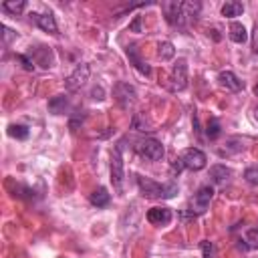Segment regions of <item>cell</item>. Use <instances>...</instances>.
I'll use <instances>...</instances> for the list:
<instances>
[{"label":"cell","mask_w":258,"mask_h":258,"mask_svg":"<svg viewBox=\"0 0 258 258\" xmlns=\"http://www.w3.org/2000/svg\"><path fill=\"white\" fill-rule=\"evenodd\" d=\"M218 81H220V85H222L226 91H232V93H238V91L244 89V83H242L232 71H222V73L218 75Z\"/></svg>","instance_id":"cell-12"},{"label":"cell","mask_w":258,"mask_h":258,"mask_svg":"<svg viewBox=\"0 0 258 258\" xmlns=\"http://www.w3.org/2000/svg\"><path fill=\"white\" fill-rule=\"evenodd\" d=\"M254 95L258 97V85H254Z\"/></svg>","instance_id":"cell-32"},{"label":"cell","mask_w":258,"mask_h":258,"mask_svg":"<svg viewBox=\"0 0 258 258\" xmlns=\"http://www.w3.org/2000/svg\"><path fill=\"white\" fill-rule=\"evenodd\" d=\"M91 99H95V101H103V99H105V91H103V87H93V89H91Z\"/></svg>","instance_id":"cell-28"},{"label":"cell","mask_w":258,"mask_h":258,"mask_svg":"<svg viewBox=\"0 0 258 258\" xmlns=\"http://www.w3.org/2000/svg\"><path fill=\"white\" fill-rule=\"evenodd\" d=\"M252 50L258 54V24H256L254 30H252Z\"/></svg>","instance_id":"cell-30"},{"label":"cell","mask_w":258,"mask_h":258,"mask_svg":"<svg viewBox=\"0 0 258 258\" xmlns=\"http://www.w3.org/2000/svg\"><path fill=\"white\" fill-rule=\"evenodd\" d=\"M244 179L252 185H258V167H248L244 171Z\"/></svg>","instance_id":"cell-25"},{"label":"cell","mask_w":258,"mask_h":258,"mask_svg":"<svg viewBox=\"0 0 258 258\" xmlns=\"http://www.w3.org/2000/svg\"><path fill=\"white\" fill-rule=\"evenodd\" d=\"M89 75H91L89 64H85V62L77 64V69L64 79V89H67V91H77V89H81V87L89 81Z\"/></svg>","instance_id":"cell-8"},{"label":"cell","mask_w":258,"mask_h":258,"mask_svg":"<svg viewBox=\"0 0 258 258\" xmlns=\"http://www.w3.org/2000/svg\"><path fill=\"white\" fill-rule=\"evenodd\" d=\"M246 242L250 248H258V226H254L246 232Z\"/></svg>","instance_id":"cell-24"},{"label":"cell","mask_w":258,"mask_h":258,"mask_svg":"<svg viewBox=\"0 0 258 258\" xmlns=\"http://www.w3.org/2000/svg\"><path fill=\"white\" fill-rule=\"evenodd\" d=\"M113 97H115V101L123 107V109H127V107H131L133 103H135V99H137V91L129 85V83H117L115 85V89H113Z\"/></svg>","instance_id":"cell-9"},{"label":"cell","mask_w":258,"mask_h":258,"mask_svg":"<svg viewBox=\"0 0 258 258\" xmlns=\"http://www.w3.org/2000/svg\"><path fill=\"white\" fill-rule=\"evenodd\" d=\"M242 12H244V6H242L240 2H236V0H230V2H226V4L222 6V16H226V18L240 16Z\"/></svg>","instance_id":"cell-18"},{"label":"cell","mask_w":258,"mask_h":258,"mask_svg":"<svg viewBox=\"0 0 258 258\" xmlns=\"http://www.w3.org/2000/svg\"><path fill=\"white\" fill-rule=\"evenodd\" d=\"M167 81H169L167 83V89L171 93H179V91H183L187 87V62H185V58H179L173 64L171 75H169Z\"/></svg>","instance_id":"cell-4"},{"label":"cell","mask_w":258,"mask_h":258,"mask_svg":"<svg viewBox=\"0 0 258 258\" xmlns=\"http://www.w3.org/2000/svg\"><path fill=\"white\" fill-rule=\"evenodd\" d=\"M171 210L169 208H151L147 212V220L153 226H167L171 222Z\"/></svg>","instance_id":"cell-13"},{"label":"cell","mask_w":258,"mask_h":258,"mask_svg":"<svg viewBox=\"0 0 258 258\" xmlns=\"http://www.w3.org/2000/svg\"><path fill=\"white\" fill-rule=\"evenodd\" d=\"M91 204L93 206H97V208H105V206H109V202H111V196H109V191L105 189V187H97L93 194H91Z\"/></svg>","instance_id":"cell-16"},{"label":"cell","mask_w":258,"mask_h":258,"mask_svg":"<svg viewBox=\"0 0 258 258\" xmlns=\"http://www.w3.org/2000/svg\"><path fill=\"white\" fill-rule=\"evenodd\" d=\"M8 135L14 137V139H26L28 137V127L26 125H10Z\"/></svg>","instance_id":"cell-22"},{"label":"cell","mask_w":258,"mask_h":258,"mask_svg":"<svg viewBox=\"0 0 258 258\" xmlns=\"http://www.w3.org/2000/svg\"><path fill=\"white\" fill-rule=\"evenodd\" d=\"M212 198H214V187H212V185H202V187L194 194V198H191V216L204 214V212L208 210Z\"/></svg>","instance_id":"cell-7"},{"label":"cell","mask_w":258,"mask_h":258,"mask_svg":"<svg viewBox=\"0 0 258 258\" xmlns=\"http://www.w3.org/2000/svg\"><path fill=\"white\" fill-rule=\"evenodd\" d=\"M16 58L22 62V67H24L26 71H32V69H34V60H32V58H28L26 54H16Z\"/></svg>","instance_id":"cell-27"},{"label":"cell","mask_w":258,"mask_h":258,"mask_svg":"<svg viewBox=\"0 0 258 258\" xmlns=\"http://www.w3.org/2000/svg\"><path fill=\"white\" fill-rule=\"evenodd\" d=\"M125 52H127V56H129V62H131V64H133L141 75H145V77H149V75H151V67H149L141 56H139V48H137V44H129Z\"/></svg>","instance_id":"cell-10"},{"label":"cell","mask_w":258,"mask_h":258,"mask_svg":"<svg viewBox=\"0 0 258 258\" xmlns=\"http://www.w3.org/2000/svg\"><path fill=\"white\" fill-rule=\"evenodd\" d=\"M159 50H157V54H159V58L161 60H171L173 58V54H175V48H173V44L169 42V40H163V42H159V46H157Z\"/></svg>","instance_id":"cell-19"},{"label":"cell","mask_w":258,"mask_h":258,"mask_svg":"<svg viewBox=\"0 0 258 258\" xmlns=\"http://www.w3.org/2000/svg\"><path fill=\"white\" fill-rule=\"evenodd\" d=\"M135 149H137V153H139L141 157H145V159H149V161H159V159L163 157V153H165L163 145H161L157 139H143V141H139V143L135 145Z\"/></svg>","instance_id":"cell-5"},{"label":"cell","mask_w":258,"mask_h":258,"mask_svg":"<svg viewBox=\"0 0 258 258\" xmlns=\"http://www.w3.org/2000/svg\"><path fill=\"white\" fill-rule=\"evenodd\" d=\"M123 179H125V171H123V141H119L111 153V183L113 187L121 194L123 191Z\"/></svg>","instance_id":"cell-3"},{"label":"cell","mask_w":258,"mask_h":258,"mask_svg":"<svg viewBox=\"0 0 258 258\" xmlns=\"http://www.w3.org/2000/svg\"><path fill=\"white\" fill-rule=\"evenodd\" d=\"M200 2H165L163 4V12H165V20L171 26L183 28L189 22H194L200 16Z\"/></svg>","instance_id":"cell-1"},{"label":"cell","mask_w":258,"mask_h":258,"mask_svg":"<svg viewBox=\"0 0 258 258\" xmlns=\"http://www.w3.org/2000/svg\"><path fill=\"white\" fill-rule=\"evenodd\" d=\"M228 32H230V38H232L234 42H238V44H242V42L248 40V32H246V28H244L242 22H232Z\"/></svg>","instance_id":"cell-15"},{"label":"cell","mask_w":258,"mask_h":258,"mask_svg":"<svg viewBox=\"0 0 258 258\" xmlns=\"http://www.w3.org/2000/svg\"><path fill=\"white\" fill-rule=\"evenodd\" d=\"M67 103H69L67 95H56V97H52V99L48 101V111H50L52 115H60V113H64Z\"/></svg>","instance_id":"cell-17"},{"label":"cell","mask_w":258,"mask_h":258,"mask_svg":"<svg viewBox=\"0 0 258 258\" xmlns=\"http://www.w3.org/2000/svg\"><path fill=\"white\" fill-rule=\"evenodd\" d=\"M137 185H139V191L143 198L147 200H169L177 194V185L173 181L169 183H157L149 177H143V175H137Z\"/></svg>","instance_id":"cell-2"},{"label":"cell","mask_w":258,"mask_h":258,"mask_svg":"<svg viewBox=\"0 0 258 258\" xmlns=\"http://www.w3.org/2000/svg\"><path fill=\"white\" fill-rule=\"evenodd\" d=\"M206 133H208V137H210V139H218V137H220L222 129H220V121H218L216 117H210V119H208Z\"/></svg>","instance_id":"cell-21"},{"label":"cell","mask_w":258,"mask_h":258,"mask_svg":"<svg viewBox=\"0 0 258 258\" xmlns=\"http://www.w3.org/2000/svg\"><path fill=\"white\" fill-rule=\"evenodd\" d=\"M129 30L131 32H141V16H135V20L129 24Z\"/></svg>","instance_id":"cell-29"},{"label":"cell","mask_w":258,"mask_h":258,"mask_svg":"<svg viewBox=\"0 0 258 258\" xmlns=\"http://www.w3.org/2000/svg\"><path fill=\"white\" fill-rule=\"evenodd\" d=\"M24 8H26V2H24V0H18V2L8 0V2L2 4V10H4V12H10V14H20Z\"/></svg>","instance_id":"cell-20"},{"label":"cell","mask_w":258,"mask_h":258,"mask_svg":"<svg viewBox=\"0 0 258 258\" xmlns=\"http://www.w3.org/2000/svg\"><path fill=\"white\" fill-rule=\"evenodd\" d=\"M30 18L38 24V28H42L44 32H50V34H56L58 28H56V20L50 12H44V14H38V12H32Z\"/></svg>","instance_id":"cell-11"},{"label":"cell","mask_w":258,"mask_h":258,"mask_svg":"<svg viewBox=\"0 0 258 258\" xmlns=\"http://www.w3.org/2000/svg\"><path fill=\"white\" fill-rule=\"evenodd\" d=\"M202 254L204 258H216V246L210 242V240H202Z\"/></svg>","instance_id":"cell-23"},{"label":"cell","mask_w":258,"mask_h":258,"mask_svg":"<svg viewBox=\"0 0 258 258\" xmlns=\"http://www.w3.org/2000/svg\"><path fill=\"white\" fill-rule=\"evenodd\" d=\"M210 177H212V181H214V183L224 185V183H228V181H230L232 171H230L226 165H212V167H210Z\"/></svg>","instance_id":"cell-14"},{"label":"cell","mask_w":258,"mask_h":258,"mask_svg":"<svg viewBox=\"0 0 258 258\" xmlns=\"http://www.w3.org/2000/svg\"><path fill=\"white\" fill-rule=\"evenodd\" d=\"M254 121H256V123H258V107H256V109H254Z\"/></svg>","instance_id":"cell-31"},{"label":"cell","mask_w":258,"mask_h":258,"mask_svg":"<svg viewBox=\"0 0 258 258\" xmlns=\"http://www.w3.org/2000/svg\"><path fill=\"white\" fill-rule=\"evenodd\" d=\"M179 159H181L183 167H185V169H191V171H200V169H204V167H206V161H208L206 153H204L202 149H198V147H189V149H185V151L179 155Z\"/></svg>","instance_id":"cell-6"},{"label":"cell","mask_w":258,"mask_h":258,"mask_svg":"<svg viewBox=\"0 0 258 258\" xmlns=\"http://www.w3.org/2000/svg\"><path fill=\"white\" fill-rule=\"evenodd\" d=\"M2 36H4V38H2V44L8 46V44L16 38V32H14L12 28H8V26H2Z\"/></svg>","instance_id":"cell-26"}]
</instances>
